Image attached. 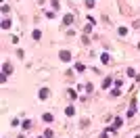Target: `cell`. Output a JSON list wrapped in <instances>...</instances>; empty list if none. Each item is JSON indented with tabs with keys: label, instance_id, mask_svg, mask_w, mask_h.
<instances>
[{
	"label": "cell",
	"instance_id": "obj_6",
	"mask_svg": "<svg viewBox=\"0 0 140 138\" xmlns=\"http://www.w3.org/2000/svg\"><path fill=\"white\" fill-rule=\"evenodd\" d=\"M73 113H75V109H73V107H67V109H65V115H69V117H71Z\"/></svg>",
	"mask_w": 140,
	"mask_h": 138
},
{
	"label": "cell",
	"instance_id": "obj_11",
	"mask_svg": "<svg viewBox=\"0 0 140 138\" xmlns=\"http://www.w3.org/2000/svg\"><path fill=\"white\" fill-rule=\"evenodd\" d=\"M128 34V27H119V36H126Z\"/></svg>",
	"mask_w": 140,
	"mask_h": 138
},
{
	"label": "cell",
	"instance_id": "obj_10",
	"mask_svg": "<svg viewBox=\"0 0 140 138\" xmlns=\"http://www.w3.org/2000/svg\"><path fill=\"white\" fill-rule=\"evenodd\" d=\"M40 38H42V34H40L38 29H36V32H34V40H40Z\"/></svg>",
	"mask_w": 140,
	"mask_h": 138
},
{
	"label": "cell",
	"instance_id": "obj_3",
	"mask_svg": "<svg viewBox=\"0 0 140 138\" xmlns=\"http://www.w3.org/2000/svg\"><path fill=\"white\" fill-rule=\"evenodd\" d=\"M63 23H65V25L73 23V15H65V17H63Z\"/></svg>",
	"mask_w": 140,
	"mask_h": 138
},
{
	"label": "cell",
	"instance_id": "obj_5",
	"mask_svg": "<svg viewBox=\"0 0 140 138\" xmlns=\"http://www.w3.org/2000/svg\"><path fill=\"white\" fill-rule=\"evenodd\" d=\"M44 121H46V123L52 121V113H44Z\"/></svg>",
	"mask_w": 140,
	"mask_h": 138
},
{
	"label": "cell",
	"instance_id": "obj_4",
	"mask_svg": "<svg viewBox=\"0 0 140 138\" xmlns=\"http://www.w3.org/2000/svg\"><path fill=\"white\" fill-rule=\"evenodd\" d=\"M111 82H113L111 77H104V82H102V88H109V86H111Z\"/></svg>",
	"mask_w": 140,
	"mask_h": 138
},
{
	"label": "cell",
	"instance_id": "obj_1",
	"mask_svg": "<svg viewBox=\"0 0 140 138\" xmlns=\"http://www.w3.org/2000/svg\"><path fill=\"white\" fill-rule=\"evenodd\" d=\"M59 59H61V61H65V63L71 61V52H69V50H61L59 52Z\"/></svg>",
	"mask_w": 140,
	"mask_h": 138
},
{
	"label": "cell",
	"instance_id": "obj_2",
	"mask_svg": "<svg viewBox=\"0 0 140 138\" xmlns=\"http://www.w3.org/2000/svg\"><path fill=\"white\" fill-rule=\"evenodd\" d=\"M48 88H42V90H40V92H38V96H40V100H46V98H48Z\"/></svg>",
	"mask_w": 140,
	"mask_h": 138
},
{
	"label": "cell",
	"instance_id": "obj_9",
	"mask_svg": "<svg viewBox=\"0 0 140 138\" xmlns=\"http://www.w3.org/2000/svg\"><path fill=\"white\" fill-rule=\"evenodd\" d=\"M86 9H94V0H86Z\"/></svg>",
	"mask_w": 140,
	"mask_h": 138
},
{
	"label": "cell",
	"instance_id": "obj_13",
	"mask_svg": "<svg viewBox=\"0 0 140 138\" xmlns=\"http://www.w3.org/2000/svg\"><path fill=\"white\" fill-rule=\"evenodd\" d=\"M38 138H40V136H38Z\"/></svg>",
	"mask_w": 140,
	"mask_h": 138
},
{
	"label": "cell",
	"instance_id": "obj_7",
	"mask_svg": "<svg viewBox=\"0 0 140 138\" xmlns=\"http://www.w3.org/2000/svg\"><path fill=\"white\" fill-rule=\"evenodd\" d=\"M52 134H54L52 130H44V138H52Z\"/></svg>",
	"mask_w": 140,
	"mask_h": 138
},
{
	"label": "cell",
	"instance_id": "obj_8",
	"mask_svg": "<svg viewBox=\"0 0 140 138\" xmlns=\"http://www.w3.org/2000/svg\"><path fill=\"white\" fill-rule=\"evenodd\" d=\"M8 27H10V21L4 19V21H2V29H8Z\"/></svg>",
	"mask_w": 140,
	"mask_h": 138
},
{
	"label": "cell",
	"instance_id": "obj_12",
	"mask_svg": "<svg viewBox=\"0 0 140 138\" xmlns=\"http://www.w3.org/2000/svg\"><path fill=\"white\" fill-rule=\"evenodd\" d=\"M100 61L102 63H109V55H100Z\"/></svg>",
	"mask_w": 140,
	"mask_h": 138
}]
</instances>
